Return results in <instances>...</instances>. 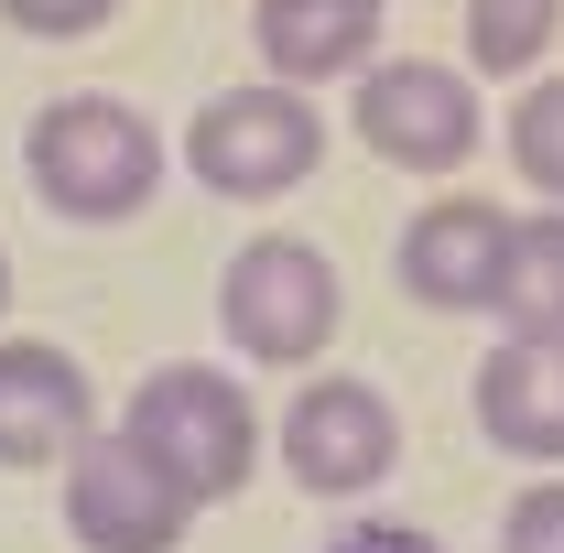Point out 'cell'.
Segmentation results:
<instances>
[{
	"mask_svg": "<svg viewBox=\"0 0 564 553\" xmlns=\"http://www.w3.org/2000/svg\"><path fill=\"white\" fill-rule=\"evenodd\" d=\"M326 553H445V543H434L423 521H348Z\"/></svg>",
	"mask_w": 564,
	"mask_h": 553,
	"instance_id": "obj_17",
	"label": "cell"
},
{
	"mask_svg": "<svg viewBox=\"0 0 564 553\" xmlns=\"http://www.w3.org/2000/svg\"><path fill=\"white\" fill-rule=\"evenodd\" d=\"M510 228H521V217L489 207V196H434V207H413L391 272H402V293H413L423 315H499Z\"/></svg>",
	"mask_w": 564,
	"mask_h": 553,
	"instance_id": "obj_8",
	"label": "cell"
},
{
	"mask_svg": "<svg viewBox=\"0 0 564 553\" xmlns=\"http://www.w3.org/2000/svg\"><path fill=\"white\" fill-rule=\"evenodd\" d=\"M391 467H402V413H391L380 380L315 369L282 402V478L304 488V499H369Z\"/></svg>",
	"mask_w": 564,
	"mask_h": 553,
	"instance_id": "obj_7",
	"label": "cell"
},
{
	"mask_svg": "<svg viewBox=\"0 0 564 553\" xmlns=\"http://www.w3.org/2000/svg\"><path fill=\"white\" fill-rule=\"evenodd\" d=\"M348 131L391 174H467L478 141H489V98L445 55H380V66L348 76Z\"/></svg>",
	"mask_w": 564,
	"mask_h": 553,
	"instance_id": "obj_4",
	"label": "cell"
},
{
	"mask_svg": "<svg viewBox=\"0 0 564 553\" xmlns=\"http://www.w3.org/2000/svg\"><path fill=\"white\" fill-rule=\"evenodd\" d=\"M499 553H564V467H543L532 488H510V510H499Z\"/></svg>",
	"mask_w": 564,
	"mask_h": 553,
	"instance_id": "obj_15",
	"label": "cell"
},
{
	"mask_svg": "<svg viewBox=\"0 0 564 553\" xmlns=\"http://www.w3.org/2000/svg\"><path fill=\"white\" fill-rule=\"evenodd\" d=\"M478 434L499 456H521L532 478L564 467V337H499L478 358Z\"/></svg>",
	"mask_w": 564,
	"mask_h": 553,
	"instance_id": "obj_10",
	"label": "cell"
},
{
	"mask_svg": "<svg viewBox=\"0 0 564 553\" xmlns=\"http://www.w3.org/2000/svg\"><path fill=\"white\" fill-rule=\"evenodd\" d=\"M120 0H0V22L11 33H33V44H76V33H98Z\"/></svg>",
	"mask_w": 564,
	"mask_h": 553,
	"instance_id": "obj_16",
	"label": "cell"
},
{
	"mask_svg": "<svg viewBox=\"0 0 564 553\" xmlns=\"http://www.w3.org/2000/svg\"><path fill=\"white\" fill-rule=\"evenodd\" d=\"M185 532H196V488L152 445H131L120 423L66 456V543L76 553H174Z\"/></svg>",
	"mask_w": 564,
	"mask_h": 553,
	"instance_id": "obj_6",
	"label": "cell"
},
{
	"mask_svg": "<svg viewBox=\"0 0 564 553\" xmlns=\"http://www.w3.org/2000/svg\"><path fill=\"white\" fill-rule=\"evenodd\" d=\"M0 315H11V261H0Z\"/></svg>",
	"mask_w": 564,
	"mask_h": 553,
	"instance_id": "obj_18",
	"label": "cell"
},
{
	"mask_svg": "<svg viewBox=\"0 0 564 553\" xmlns=\"http://www.w3.org/2000/svg\"><path fill=\"white\" fill-rule=\"evenodd\" d=\"M564 33V0H467V76H543Z\"/></svg>",
	"mask_w": 564,
	"mask_h": 553,
	"instance_id": "obj_13",
	"label": "cell"
},
{
	"mask_svg": "<svg viewBox=\"0 0 564 553\" xmlns=\"http://www.w3.org/2000/svg\"><path fill=\"white\" fill-rule=\"evenodd\" d=\"M499 337H564V207H532L521 228H510Z\"/></svg>",
	"mask_w": 564,
	"mask_h": 553,
	"instance_id": "obj_12",
	"label": "cell"
},
{
	"mask_svg": "<svg viewBox=\"0 0 564 553\" xmlns=\"http://www.w3.org/2000/svg\"><path fill=\"white\" fill-rule=\"evenodd\" d=\"M380 22H391V0H250L261 76L282 87H337V76L380 66Z\"/></svg>",
	"mask_w": 564,
	"mask_h": 553,
	"instance_id": "obj_11",
	"label": "cell"
},
{
	"mask_svg": "<svg viewBox=\"0 0 564 553\" xmlns=\"http://www.w3.org/2000/svg\"><path fill=\"white\" fill-rule=\"evenodd\" d=\"M98 434V391L55 337H0V467H66Z\"/></svg>",
	"mask_w": 564,
	"mask_h": 553,
	"instance_id": "obj_9",
	"label": "cell"
},
{
	"mask_svg": "<svg viewBox=\"0 0 564 553\" xmlns=\"http://www.w3.org/2000/svg\"><path fill=\"white\" fill-rule=\"evenodd\" d=\"M510 174L564 207V76H521V98H510Z\"/></svg>",
	"mask_w": 564,
	"mask_h": 553,
	"instance_id": "obj_14",
	"label": "cell"
},
{
	"mask_svg": "<svg viewBox=\"0 0 564 553\" xmlns=\"http://www.w3.org/2000/svg\"><path fill=\"white\" fill-rule=\"evenodd\" d=\"M217 326H228V347H239L250 369H315V358L337 347V326H348V282H337V261H326L315 239L261 228V239H239L228 272H217Z\"/></svg>",
	"mask_w": 564,
	"mask_h": 553,
	"instance_id": "obj_3",
	"label": "cell"
},
{
	"mask_svg": "<svg viewBox=\"0 0 564 553\" xmlns=\"http://www.w3.org/2000/svg\"><path fill=\"white\" fill-rule=\"evenodd\" d=\"M120 434L152 445L174 478L196 488V510L239 499V488L261 478V445H272L250 380H239V369H207V358H163V369H141L131 402H120Z\"/></svg>",
	"mask_w": 564,
	"mask_h": 553,
	"instance_id": "obj_2",
	"label": "cell"
},
{
	"mask_svg": "<svg viewBox=\"0 0 564 553\" xmlns=\"http://www.w3.org/2000/svg\"><path fill=\"white\" fill-rule=\"evenodd\" d=\"M22 174H33V196L66 228H131L163 196V131L141 120L131 98H109V87H66V98L33 109Z\"/></svg>",
	"mask_w": 564,
	"mask_h": 553,
	"instance_id": "obj_1",
	"label": "cell"
},
{
	"mask_svg": "<svg viewBox=\"0 0 564 553\" xmlns=\"http://www.w3.org/2000/svg\"><path fill=\"white\" fill-rule=\"evenodd\" d=\"M315 163H326V109H315V87H282V76L217 87L207 109L185 120V174L207 196H239V207L293 196Z\"/></svg>",
	"mask_w": 564,
	"mask_h": 553,
	"instance_id": "obj_5",
	"label": "cell"
}]
</instances>
